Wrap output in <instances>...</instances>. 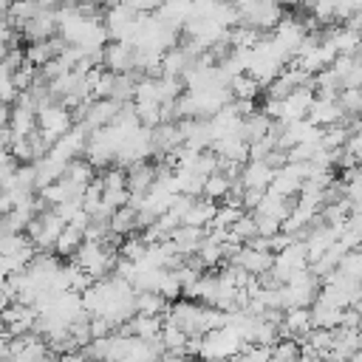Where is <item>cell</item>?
<instances>
[{
    "mask_svg": "<svg viewBox=\"0 0 362 362\" xmlns=\"http://www.w3.org/2000/svg\"><path fill=\"white\" fill-rule=\"evenodd\" d=\"M17 37H23L25 42H42L57 37V8H40L20 31Z\"/></svg>",
    "mask_w": 362,
    "mask_h": 362,
    "instance_id": "8",
    "label": "cell"
},
{
    "mask_svg": "<svg viewBox=\"0 0 362 362\" xmlns=\"http://www.w3.org/2000/svg\"><path fill=\"white\" fill-rule=\"evenodd\" d=\"M252 238H257V226H255L252 212H243V215L232 223V229H229V240L238 243V246H246Z\"/></svg>",
    "mask_w": 362,
    "mask_h": 362,
    "instance_id": "26",
    "label": "cell"
},
{
    "mask_svg": "<svg viewBox=\"0 0 362 362\" xmlns=\"http://www.w3.org/2000/svg\"><path fill=\"white\" fill-rule=\"evenodd\" d=\"M229 263H232V266H238V269H243L246 274L257 277V274H263V272H269V269L274 266V255H272V252H263V249L240 246V249L232 255V260H229Z\"/></svg>",
    "mask_w": 362,
    "mask_h": 362,
    "instance_id": "12",
    "label": "cell"
},
{
    "mask_svg": "<svg viewBox=\"0 0 362 362\" xmlns=\"http://www.w3.org/2000/svg\"><path fill=\"white\" fill-rule=\"evenodd\" d=\"M311 102H314V88H297V90H291L286 99H280L277 119H280V122H300V119L308 116Z\"/></svg>",
    "mask_w": 362,
    "mask_h": 362,
    "instance_id": "10",
    "label": "cell"
},
{
    "mask_svg": "<svg viewBox=\"0 0 362 362\" xmlns=\"http://www.w3.org/2000/svg\"><path fill=\"white\" fill-rule=\"evenodd\" d=\"M82 272H88L93 280H102V277H110L113 269H116V260H119V249L116 246H107V243H93V240H85L74 257H71Z\"/></svg>",
    "mask_w": 362,
    "mask_h": 362,
    "instance_id": "1",
    "label": "cell"
},
{
    "mask_svg": "<svg viewBox=\"0 0 362 362\" xmlns=\"http://www.w3.org/2000/svg\"><path fill=\"white\" fill-rule=\"evenodd\" d=\"M158 3H192V0H158Z\"/></svg>",
    "mask_w": 362,
    "mask_h": 362,
    "instance_id": "35",
    "label": "cell"
},
{
    "mask_svg": "<svg viewBox=\"0 0 362 362\" xmlns=\"http://www.w3.org/2000/svg\"><path fill=\"white\" fill-rule=\"evenodd\" d=\"M17 96H20V90H17V85H14V76L0 68V102H3V105H14Z\"/></svg>",
    "mask_w": 362,
    "mask_h": 362,
    "instance_id": "29",
    "label": "cell"
},
{
    "mask_svg": "<svg viewBox=\"0 0 362 362\" xmlns=\"http://www.w3.org/2000/svg\"><path fill=\"white\" fill-rule=\"evenodd\" d=\"M351 6V11H362V0H345Z\"/></svg>",
    "mask_w": 362,
    "mask_h": 362,
    "instance_id": "33",
    "label": "cell"
},
{
    "mask_svg": "<svg viewBox=\"0 0 362 362\" xmlns=\"http://www.w3.org/2000/svg\"><path fill=\"white\" fill-rule=\"evenodd\" d=\"M102 23L107 28V40L110 42H130L133 45V40L139 34V25H141V14H136L124 3H113Z\"/></svg>",
    "mask_w": 362,
    "mask_h": 362,
    "instance_id": "4",
    "label": "cell"
},
{
    "mask_svg": "<svg viewBox=\"0 0 362 362\" xmlns=\"http://www.w3.org/2000/svg\"><path fill=\"white\" fill-rule=\"evenodd\" d=\"M269 127H272V119H269L263 110H255V113H249V116L240 122V139H243L246 144H255V141H260L263 136H269Z\"/></svg>",
    "mask_w": 362,
    "mask_h": 362,
    "instance_id": "21",
    "label": "cell"
},
{
    "mask_svg": "<svg viewBox=\"0 0 362 362\" xmlns=\"http://www.w3.org/2000/svg\"><path fill=\"white\" fill-rule=\"evenodd\" d=\"M359 255H362V246H359Z\"/></svg>",
    "mask_w": 362,
    "mask_h": 362,
    "instance_id": "36",
    "label": "cell"
},
{
    "mask_svg": "<svg viewBox=\"0 0 362 362\" xmlns=\"http://www.w3.org/2000/svg\"><path fill=\"white\" fill-rule=\"evenodd\" d=\"M351 362H362V348L356 354H351Z\"/></svg>",
    "mask_w": 362,
    "mask_h": 362,
    "instance_id": "34",
    "label": "cell"
},
{
    "mask_svg": "<svg viewBox=\"0 0 362 362\" xmlns=\"http://www.w3.org/2000/svg\"><path fill=\"white\" fill-rule=\"evenodd\" d=\"M308 269V255H305V246L303 240H291L286 249H280L274 255V266H272V274L280 286H286L297 272Z\"/></svg>",
    "mask_w": 362,
    "mask_h": 362,
    "instance_id": "6",
    "label": "cell"
},
{
    "mask_svg": "<svg viewBox=\"0 0 362 362\" xmlns=\"http://www.w3.org/2000/svg\"><path fill=\"white\" fill-rule=\"evenodd\" d=\"M102 68H107L113 74H133L136 48L130 42H107L102 48Z\"/></svg>",
    "mask_w": 362,
    "mask_h": 362,
    "instance_id": "9",
    "label": "cell"
},
{
    "mask_svg": "<svg viewBox=\"0 0 362 362\" xmlns=\"http://www.w3.org/2000/svg\"><path fill=\"white\" fill-rule=\"evenodd\" d=\"M150 144H153V156L156 158H164V156H173L184 141H181V130H178V122H161L150 130Z\"/></svg>",
    "mask_w": 362,
    "mask_h": 362,
    "instance_id": "11",
    "label": "cell"
},
{
    "mask_svg": "<svg viewBox=\"0 0 362 362\" xmlns=\"http://www.w3.org/2000/svg\"><path fill=\"white\" fill-rule=\"evenodd\" d=\"M229 187H232V181L226 178V173H221V170H215L212 175H206V181H204V198H209V201H223L226 195H229Z\"/></svg>",
    "mask_w": 362,
    "mask_h": 362,
    "instance_id": "27",
    "label": "cell"
},
{
    "mask_svg": "<svg viewBox=\"0 0 362 362\" xmlns=\"http://www.w3.org/2000/svg\"><path fill=\"white\" fill-rule=\"evenodd\" d=\"M82 243H85V229L76 226V223H65L62 232H59V238H57V243H54V252L59 257H74V252Z\"/></svg>",
    "mask_w": 362,
    "mask_h": 362,
    "instance_id": "22",
    "label": "cell"
},
{
    "mask_svg": "<svg viewBox=\"0 0 362 362\" xmlns=\"http://www.w3.org/2000/svg\"><path fill=\"white\" fill-rule=\"evenodd\" d=\"M74 127V116L65 105L59 102H48L42 107H37V130L54 144L59 136H65Z\"/></svg>",
    "mask_w": 362,
    "mask_h": 362,
    "instance_id": "5",
    "label": "cell"
},
{
    "mask_svg": "<svg viewBox=\"0 0 362 362\" xmlns=\"http://www.w3.org/2000/svg\"><path fill=\"white\" fill-rule=\"evenodd\" d=\"M311 311L308 308H288L283 311V337H291V339H303L308 331H311Z\"/></svg>",
    "mask_w": 362,
    "mask_h": 362,
    "instance_id": "18",
    "label": "cell"
},
{
    "mask_svg": "<svg viewBox=\"0 0 362 362\" xmlns=\"http://www.w3.org/2000/svg\"><path fill=\"white\" fill-rule=\"evenodd\" d=\"M246 342L232 331V328H215L209 334L201 337V348H198V356L201 362H229Z\"/></svg>",
    "mask_w": 362,
    "mask_h": 362,
    "instance_id": "2",
    "label": "cell"
},
{
    "mask_svg": "<svg viewBox=\"0 0 362 362\" xmlns=\"http://www.w3.org/2000/svg\"><path fill=\"white\" fill-rule=\"evenodd\" d=\"M147 246H150V243L141 238V232L127 235V238H122V243H119V257H124V260H130V263H141L144 255H147Z\"/></svg>",
    "mask_w": 362,
    "mask_h": 362,
    "instance_id": "24",
    "label": "cell"
},
{
    "mask_svg": "<svg viewBox=\"0 0 362 362\" xmlns=\"http://www.w3.org/2000/svg\"><path fill=\"white\" fill-rule=\"evenodd\" d=\"M337 105L345 116H359L362 110V88H342L337 93Z\"/></svg>",
    "mask_w": 362,
    "mask_h": 362,
    "instance_id": "28",
    "label": "cell"
},
{
    "mask_svg": "<svg viewBox=\"0 0 362 362\" xmlns=\"http://www.w3.org/2000/svg\"><path fill=\"white\" fill-rule=\"evenodd\" d=\"M110 232H113L116 238L136 235V232H139V209L130 206V204L113 209V215H110Z\"/></svg>",
    "mask_w": 362,
    "mask_h": 362,
    "instance_id": "19",
    "label": "cell"
},
{
    "mask_svg": "<svg viewBox=\"0 0 362 362\" xmlns=\"http://www.w3.org/2000/svg\"><path fill=\"white\" fill-rule=\"evenodd\" d=\"M11 6H14V0H0V14H8Z\"/></svg>",
    "mask_w": 362,
    "mask_h": 362,
    "instance_id": "32",
    "label": "cell"
},
{
    "mask_svg": "<svg viewBox=\"0 0 362 362\" xmlns=\"http://www.w3.org/2000/svg\"><path fill=\"white\" fill-rule=\"evenodd\" d=\"M345 150L354 156V161L362 167V133H354L348 141H345Z\"/></svg>",
    "mask_w": 362,
    "mask_h": 362,
    "instance_id": "31",
    "label": "cell"
},
{
    "mask_svg": "<svg viewBox=\"0 0 362 362\" xmlns=\"http://www.w3.org/2000/svg\"><path fill=\"white\" fill-rule=\"evenodd\" d=\"M342 110H339V105H337V99H322V96H314V102H311V107H308V122L314 124V127H331V124H337V122H342Z\"/></svg>",
    "mask_w": 362,
    "mask_h": 362,
    "instance_id": "15",
    "label": "cell"
},
{
    "mask_svg": "<svg viewBox=\"0 0 362 362\" xmlns=\"http://www.w3.org/2000/svg\"><path fill=\"white\" fill-rule=\"evenodd\" d=\"M167 308H170V300H164L158 291H136V314L164 317Z\"/></svg>",
    "mask_w": 362,
    "mask_h": 362,
    "instance_id": "23",
    "label": "cell"
},
{
    "mask_svg": "<svg viewBox=\"0 0 362 362\" xmlns=\"http://www.w3.org/2000/svg\"><path fill=\"white\" fill-rule=\"evenodd\" d=\"M229 93H232V99H249V102H255L257 93H260V82H255L249 74H238V76L229 79Z\"/></svg>",
    "mask_w": 362,
    "mask_h": 362,
    "instance_id": "25",
    "label": "cell"
},
{
    "mask_svg": "<svg viewBox=\"0 0 362 362\" xmlns=\"http://www.w3.org/2000/svg\"><path fill=\"white\" fill-rule=\"evenodd\" d=\"M204 235H206V229H195V226H178V229L170 235V240H173L175 252H178L181 257H187V255H195V252H198V246H201Z\"/></svg>",
    "mask_w": 362,
    "mask_h": 362,
    "instance_id": "20",
    "label": "cell"
},
{
    "mask_svg": "<svg viewBox=\"0 0 362 362\" xmlns=\"http://www.w3.org/2000/svg\"><path fill=\"white\" fill-rule=\"evenodd\" d=\"M62 48H65V42H62V37L57 34V37L42 40V42H28L23 51H25V62H31L34 68H42V65H48L51 59H57V57L62 54Z\"/></svg>",
    "mask_w": 362,
    "mask_h": 362,
    "instance_id": "14",
    "label": "cell"
},
{
    "mask_svg": "<svg viewBox=\"0 0 362 362\" xmlns=\"http://www.w3.org/2000/svg\"><path fill=\"white\" fill-rule=\"evenodd\" d=\"M272 178H274V170L266 164V161H255L249 158L240 170V184L243 189H257V192H266L272 187Z\"/></svg>",
    "mask_w": 362,
    "mask_h": 362,
    "instance_id": "13",
    "label": "cell"
},
{
    "mask_svg": "<svg viewBox=\"0 0 362 362\" xmlns=\"http://www.w3.org/2000/svg\"><path fill=\"white\" fill-rule=\"evenodd\" d=\"M0 105H3V102H0Z\"/></svg>",
    "mask_w": 362,
    "mask_h": 362,
    "instance_id": "37",
    "label": "cell"
},
{
    "mask_svg": "<svg viewBox=\"0 0 362 362\" xmlns=\"http://www.w3.org/2000/svg\"><path fill=\"white\" fill-rule=\"evenodd\" d=\"M308 311H311V325H314V328L334 331V328H339V325H342V311H345V308L328 305V303H322V300L317 297V300L308 305Z\"/></svg>",
    "mask_w": 362,
    "mask_h": 362,
    "instance_id": "17",
    "label": "cell"
},
{
    "mask_svg": "<svg viewBox=\"0 0 362 362\" xmlns=\"http://www.w3.org/2000/svg\"><path fill=\"white\" fill-rule=\"evenodd\" d=\"M215 212H218V204H215V201H209V198H204V195H201V198H192V201H189V206H187V212H184L181 226L209 229V223H212Z\"/></svg>",
    "mask_w": 362,
    "mask_h": 362,
    "instance_id": "16",
    "label": "cell"
},
{
    "mask_svg": "<svg viewBox=\"0 0 362 362\" xmlns=\"http://www.w3.org/2000/svg\"><path fill=\"white\" fill-rule=\"evenodd\" d=\"M34 322H37V308L34 305H25V303H11L0 314V331H6L11 337L34 334Z\"/></svg>",
    "mask_w": 362,
    "mask_h": 362,
    "instance_id": "7",
    "label": "cell"
},
{
    "mask_svg": "<svg viewBox=\"0 0 362 362\" xmlns=\"http://www.w3.org/2000/svg\"><path fill=\"white\" fill-rule=\"evenodd\" d=\"M17 31L11 28V23H8V17L6 14H0V57L8 51V48H14L17 45Z\"/></svg>",
    "mask_w": 362,
    "mask_h": 362,
    "instance_id": "30",
    "label": "cell"
},
{
    "mask_svg": "<svg viewBox=\"0 0 362 362\" xmlns=\"http://www.w3.org/2000/svg\"><path fill=\"white\" fill-rule=\"evenodd\" d=\"M62 226H65V221H62L51 206H45V209H40V212L31 218V223L25 226V238L31 240V246H34L37 252H54V243H57Z\"/></svg>",
    "mask_w": 362,
    "mask_h": 362,
    "instance_id": "3",
    "label": "cell"
}]
</instances>
